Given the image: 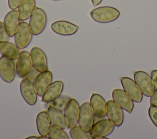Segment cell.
Wrapping results in <instances>:
<instances>
[{
  "label": "cell",
  "instance_id": "obj_16",
  "mask_svg": "<svg viewBox=\"0 0 157 139\" xmlns=\"http://www.w3.org/2000/svg\"><path fill=\"white\" fill-rule=\"evenodd\" d=\"M52 30L61 36H71L77 32L78 26L64 20H59L53 22L51 26Z\"/></svg>",
  "mask_w": 157,
  "mask_h": 139
},
{
  "label": "cell",
  "instance_id": "obj_25",
  "mask_svg": "<svg viewBox=\"0 0 157 139\" xmlns=\"http://www.w3.org/2000/svg\"><path fill=\"white\" fill-rule=\"evenodd\" d=\"M48 136L50 139H68L69 137L64 129L55 125H51Z\"/></svg>",
  "mask_w": 157,
  "mask_h": 139
},
{
  "label": "cell",
  "instance_id": "obj_7",
  "mask_svg": "<svg viewBox=\"0 0 157 139\" xmlns=\"http://www.w3.org/2000/svg\"><path fill=\"white\" fill-rule=\"evenodd\" d=\"M16 67L13 60L2 55L0 58V77L6 83L13 81L16 75Z\"/></svg>",
  "mask_w": 157,
  "mask_h": 139
},
{
  "label": "cell",
  "instance_id": "obj_10",
  "mask_svg": "<svg viewBox=\"0 0 157 139\" xmlns=\"http://www.w3.org/2000/svg\"><path fill=\"white\" fill-rule=\"evenodd\" d=\"M21 94L25 102L29 105H34L37 100V93L32 81L26 78H23L20 85Z\"/></svg>",
  "mask_w": 157,
  "mask_h": 139
},
{
  "label": "cell",
  "instance_id": "obj_29",
  "mask_svg": "<svg viewBox=\"0 0 157 139\" xmlns=\"http://www.w3.org/2000/svg\"><path fill=\"white\" fill-rule=\"evenodd\" d=\"M21 1L22 0H8V6L11 10H15L19 7Z\"/></svg>",
  "mask_w": 157,
  "mask_h": 139
},
{
  "label": "cell",
  "instance_id": "obj_4",
  "mask_svg": "<svg viewBox=\"0 0 157 139\" xmlns=\"http://www.w3.org/2000/svg\"><path fill=\"white\" fill-rule=\"evenodd\" d=\"M134 79L142 94L147 97H151L155 90V86L151 77L145 72L139 70L134 73Z\"/></svg>",
  "mask_w": 157,
  "mask_h": 139
},
{
  "label": "cell",
  "instance_id": "obj_8",
  "mask_svg": "<svg viewBox=\"0 0 157 139\" xmlns=\"http://www.w3.org/2000/svg\"><path fill=\"white\" fill-rule=\"evenodd\" d=\"M80 107L78 102L74 99H71L66 104L64 110V113L67 121V129H71L77 125Z\"/></svg>",
  "mask_w": 157,
  "mask_h": 139
},
{
  "label": "cell",
  "instance_id": "obj_13",
  "mask_svg": "<svg viewBox=\"0 0 157 139\" xmlns=\"http://www.w3.org/2000/svg\"><path fill=\"white\" fill-rule=\"evenodd\" d=\"M113 100L121 108L131 113L134 108V101L126 93L120 89H115L112 91Z\"/></svg>",
  "mask_w": 157,
  "mask_h": 139
},
{
  "label": "cell",
  "instance_id": "obj_34",
  "mask_svg": "<svg viewBox=\"0 0 157 139\" xmlns=\"http://www.w3.org/2000/svg\"><path fill=\"white\" fill-rule=\"evenodd\" d=\"M38 138H39V139H48V138H49V137H48V136L47 137V136H44V135H40V137H38Z\"/></svg>",
  "mask_w": 157,
  "mask_h": 139
},
{
  "label": "cell",
  "instance_id": "obj_28",
  "mask_svg": "<svg viewBox=\"0 0 157 139\" xmlns=\"http://www.w3.org/2000/svg\"><path fill=\"white\" fill-rule=\"evenodd\" d=\"M40 73V72H39L37 69H36L34 67H32L31 70L29 72V73L26 76V78L33 83L34 81L35 80V79L36 78V77H37V75Z\"/></svg>",
  "mask_w": 157,
  "mask_h": 139
},
{
  "label": "cell",
  "instance_id": "obj_11",
  "mask_svg": "<svg viewBox=\"0 0 157 139\" xmlns=\"http://www.w3.org/2000/svg\"><path fill=\"white\" fill-rule=\"evenodd\" d=\"M32 66L39 72L48 70V61L44 51L39 47H34L30 51Z\"/></svg>",
  "mask_w": 157,
  "mask_h": 139
},
{
  "label": "cell",
  "instance_id": "obj_26",
  "mask_svg": "<svg viewBox=\"0 0 157 139\" xmlns=\"http://www.w3.org/2000/svg\"><path fill=\"white\" fill-rule=\"evenodd\" d=\"M71 99V98L69 96H60L58 98H57L55 100L51 102L50 105L53 106V107H56V108L64 111V108H65L66 104L67 103V102H69V100Z\"/></svg>",
  "mask_w": 157,
  "mask_h": 139
},
{
  "label": "cell",
  "instance_id": "obj_20",
  "mask_svg": "<svg viewBox=\"0 0 157 139\" xmlns=\"http://www.w3.org/2000/svg\"><path fill=\"white\" fill-rule=\"evenodd\" d=\"M47 113L52 125L56 126L63 129L67 128V121L63 111L50 105L47 110Z\"/></svg>",
  "mask_w": 157,
  "mask_h": 139
},
{
  "label": "cell",
  "instance_id": "obj_27",
  "mask_svg": "<svg viewBox=\"0 0 157 139\" xmlns=\"http://www.w3.org/2000/svg\"><path fill=\"white\" fill-rule=\"evenodd\" d=\"M148 115L150 119L157 127V107L150 105L148 108Z\"/></svg>",
  "mask_w": 157,
  "mask_h": 139
},
{
  "label": "cell",
  "instance_id": "obj_6",
  "mask_svg": "<svg viewBox=\"0 0 157 139\" xmlns=\"http://www.w3.org/2000/svg\"><path fill=\"white\" fill-rule=\"evenodd\" d=\"M115 125L110 120L101 119L94 124L90 133L93 138L100 139L105 138L114 130Z\"/></svg>",
  "mask_w": 157,
  "mask_h": 139
},
{
  "label": "cell",
  "instance_id": "obj_37",
  "mask_svg": "<svg viewBox=\"0 0 157 139\" xmlns=\"http://www.w3.org/2000/svg\"><path fill=\"white\" fill-rule=\"evenodd\" d=\"M53 1H59V0H53Z\"/></svg>",
  "mask_w": 157,
  "mask_h": 139
},
{
  "label": "cell",
  "instance_id": "obj_19",
  "mask_svg": "<svg viewBox=\"0 0 157 139\" xmlns=\"http://www.w3.org/2000/svg\"><path fill=\"white\" fill-rule=\"evenodd\" d=\"M90 105L96 118L102 119L106 116L107 102L102 96L96 93L92 94L90 97Z\"/></svg>",
  "mask_w": 157,
  "mask_h": 139
},
{
  "label": "cell",
  "instance_id": "obj_23",
  "mask_svg": "<svg viewBox=\"0 0 157 139\" xmlns=\"http://www.w3.org/2000/svg\"><path fill=\"white\" fill-rule=\"evenodd\" d=\"M35 7V0H22L18 7L20 20L21 21H25L29 18Z\"/></svg>",
  "mask_w": 157,
  "mask_h": 139
},
{
  "label": "cell",
  "instance_id": "obj_21",
  "mask_svg": "<svg viewBox=\"0 0 157 139\" xmlns=\"http://www.w3.org/2000/svg\"><path fill=\"white\" fill-rule=\"evenodd\" d=\"M51 126L47 111H40L36 117V127L40 135L48 136Z\"/></svg>",
  "mask_w": 157,
  "mask_h": 139
},
{
  "label": "cell",
  "instance_id": "obj_18",
  "mask_svg": "<svg viewBox=\"0 0 157 139\" xmlns=\"http://www.w3.org/2000/svg\"><path fill=\"white\" fill-rule=\"evenodd\" d=\"M63 89L64 83L62 81L58 80L52 82L42 96V101L45 103H50L61 95Z\"/></svg>",
  "mask_w": 157,
  "mask_h": 139
},
{
  "label": "cell",
  "instance_id": "obj_35",
  "mask_svg": "<svg viewBox=\"0 0 157 139\" xmlns=\"http://www.w3.org/2000/svg\"><path fill=\"white\" fill-rule=\"evenodd\" d=\"M26 138H28V139H31V138L36 139V138H38V137H37V136H30V137H27Z\"/></svg>",
  "mask_w": 157,
  "mask_h": 139
},
{
  "label": "cell",
  "instance_id": "obj_3",
  "mask_svg": "<svg viewBox=\"0 0 157 139\" xmlns=\"http://www.w3.org/2000/svg\"><path fill=\"white\" fill-rule=\"evenodd\" d=\"M95 115L90 103L85 102L80 107L78 124L84 130L90 132L94 124Z\"/></svg>",
  "mask_w": 157,
  "mask_h": 139
},
{
  "label": "cell",
  "instance_id": "obj_33",
  "mask_svg": "<svg viewBox=\"0 0 157 139\" xmlns=\"http://www.w3.org/2000/svg\"><path fill=\"white\" fill-rule=\"evenodd\" d=\"M91 2L93 4V6H96L98 5H99V4H101V2H102V0H91Z\"/></svg>",
  "mask_w": 157,
  "mask_h": 139
},
{
  "label": "cell",
  "instance_id": "obj_9",
  "mask_svg": "<svg viewBox=\"0 0 157 139\" xmlns=\"http://www.w3.org/2000/svg\"><path fill=\"white\" fill-rule=\"evenodd\" d=\"M124 91L135 102L139 103L142 100L143 94L134 80L128 77L120 78Z\"/></svg>",
  "mask_w": 157,
  "mask_h": 139
},
{
  "label": "cell",
  "instance_id": "obj_24",
  "mask_svg": "<svg viewBox=\"0 0 157 139\" xmlns=\"http://www.w3.org/2000/svg\"><path fill=\"white\" fill-rule=\"evenodd\" d=\"M69 135L72 139H91L93 138L90 133L83 130L79 126H75L69 129Z\"/></svg>",
  "mask_w": 157,
  "mask_h": 139
},
{
  "label": "cell",
  "instance_id": "obj_2",
  "mask_svg": "<svg viewBox=\"0 0 157 139\" xmlns=\"http://www.w3.org/2000/svg\"><path fill=\"white\" fill-rule=\"evenodd\" d=\"M47 23V17L45 11L38 7H36L29 18V26L34 36L41 34L45 29Z\"/></svg>",
  "mask_w": 157,
  "mask_h": 139
},
{
  "label": "cell",
  "instance_id": "obj_22",
  "mask_svg": "<svg viewBox=\"0 0 157 139\" xmlns=\"http://www.w3.org/2000/svg\"><path fill=\"white\" fill-rule=\"evenodd\" d=\"M0 53L13 61L18 59L20 54L17 45L8 41L0 42Z\"/></svg>",
  "mask_w": 157,
  "mask_h": 139
},
{
  "label": "cell",
  "instance_id": "obj_36",
  "mask_svg": "<svg viewBox=\"0 0 157 139\" xmlns=\"http://www.w3.org/2000/svg\"><path fill=\"white\" fill-rule=\"evenodd\" d=\"M2 25H3V23L0 21V28L2 27Z\"/></svg>",
  "mask_w": 157,
  "mask_h": 139
},
{
  "label": "cell",
  "instance_id": "obj_14",
  "mask_svg": "<svg viewBox=\"0 0 157 139\" xmlns=\"http://www.w3.org/2000/svg\"><path fill=\"white\" fill-rule=\"evenodd\" d=\"M20 17L18 10H12L4 17L3 25L9 37L15 36L20 24Z\"/></svg>",
  "mask_w": 157,
  "mask_h": 139
},
{
  "label": "cell",
  "instance_id": "obj_5",
  "mask_svg": "<svg viewBox=\"0 0 157 139\" xmlns=\"http://www.w3.org/2000/svg\"><path fill=\"white\" fill-rule=\"evenodd\" d=\"M33 39V34L29 26V24L24 21L20 22L18 28L14 36L15 43L19 49H24L31 43Z\"/></svg>",
  "mask_w": 157,
  "mask_h": 139
},
{
  "label": "cell",
  "instance_id": "obj_32",
  "mask_svg": "<svg viewBox=\"0 0 157 139\" xmlns=\"http://www.w3.org/2000/svg\"><path fill=\"white\" fill-rule=\"evenodd\" d=\"M151 77L152 78L155 88H157V70H153L151 71Z\"/></svg>",
  "mask_w": 157,
  "mask_h": 139
},
{
  "label": "cell",
  "instance_id": "obj_17",
  "mask_svg": "<svg viewBox=\"0 0 157 139\" xmlns=\"http://www.w3.org/2000/svg\"><path fill=\"white\" fill-rule=\"evenodd\" d=\"M53 80L52 73L49 70L40 72L33 82L37 95L42 97L47 88L52 83Z\"/></svg>",
  "mask_w": 157,
  "mask_h": 139
},
{
  "label": "cell",
  "instance_id": "obj_15",
  "mask_svg": "<svg viewBox=\"0 0 157 139\" xmlns=\"http://www.w3.org/2000/svg\"><path fill=\"white\" fill-rule=\"evenodd\" d=\"M32 67L30 53L28 51H22L20 52V56L16 64V71L19 77L21 78L26 77Z\"/></svg>",
  "mask_w": 157,
  "mask_h": 139
},
{
  "label": "cell",
  "instance_id": "obj_31",
  "mask_svg": "<svg viewBox=\"0 0 157 139\" xmlns=\"http://www.w3.org/2000/svg\"><path fill=\"white\" fill-rule=\"evenodd\" d=\"M150 105H153L157 107V88L155 89L153 94L150 97Z\"/></svg>",
  "mask_w": 157,
  "mask_h": 139
},
{
  "label": "cell",
  "instance_id": "obj_12",
  "mask_svg": "<svg viewBox=\"0 0 157 139\" xmlns=\"http://www.w3.org/2000/svg\"><path fill=\"white\" fill-rule=\"evenodd\" d=\"M106 116L117 127H120L123 122L124 114L123 108L113 100H109L107 102Z\"/></svg>",
  "mask_w": 157,
  "mask_h": 139
},
{
  "label": "cell",
  "instance_id": "obj_1",
  "mask_svg": "<svg viewBox=\"0 0 157 139\" xmlns=\"http://www.w3.org/2000/svg\"><path fill=\"white\" fill-rule=\"evenodd\" d=\"M120 15V11L110 6H102L93 9L90 12L91 18L98 23H107L116 20Z\"/></svg>",
  "mask_w": 157,
  "mask_h": 139
},
{
  "label": "cell",
  "instance_id": "obj_30",
  "mask_svg": "<svg viewBox=\"0 0 157 139\" xmlns=\"http://www.w3.org/2000/svg\"><path fill=\"white\" fill-rule=\"evenodd\" d=\"M9 37L6 31L4 26V25H2V27L0 28V42L7 41Z\"/></svg>",
  "mask_w": 157,
  "mask_h": 139
}]
</instances>
